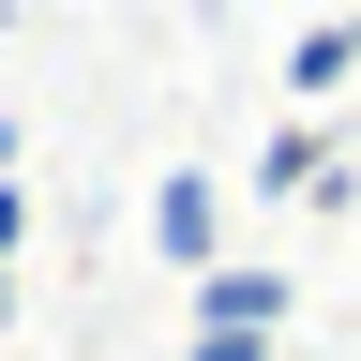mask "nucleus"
Instances as JSON below:
<instances>
[{
    "label": "nucleus",
    "instance_id": "nucleus-1",
    "mask_svg": "<svg viewBox=\"0 0 361 361\" xmlns=\"http://www.w3.org/2000/svg\"><path fill=\"white\" fill-rule=\"evenodd\" d=\"M271 346H286V271H241V256H226L196 286V361H271Z\"/></svg>",
    "mask_w": 361,
    "mask_h": 361
},
{
    "label": "nucleus",
    "instance_id": "nucleus-2",
    "mask_svg": "<svg viewBox=\"0 0 361 361\" xmlns=\"http://www.w3.org/2000/svg\"><path fill=\"white\" fill-rule=\"evenodd\" d=\"M151 241L211 286V271H226V256H211V241H226V196H211V180H166V196H151Z\"/></svg>",
    "mask_w": 361,
    "mask_h": 361
},
{
    "label": "nucleus",
    "instance_id": "nucleus-3",
    "mask_svg": "<svg viewBox=\"0 0 361 361\" xmlns=\"http://www.w3.org/2000/svg\"><path fill=\"white\" fill-rule=\"evenodd\" d=\"M346 75H361V16H316V30L286 45V90H301V106H331Z\"/></svg>",
    "mask_w": 361,
    "mask_h": 361
}]
</instances>
